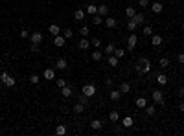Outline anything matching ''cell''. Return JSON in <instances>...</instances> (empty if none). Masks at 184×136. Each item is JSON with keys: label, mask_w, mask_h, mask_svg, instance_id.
<instances>
[{"label": "cell", "mask_w": 184, "mask_h": 136, "mask_svg": "<svg viewBox=\"0 0 184 136\" xmlns=\"http://www.w3.org/2000/svg\"><path fill=\"white\" fill-rule=\"evenodd\" d=\"M135 70L138 74H147V72H151V61H149L147 57H140L136 61L135 64Z\"/></svg>", "instance_id": "cell-1"}, {"label": "cell", "mask_w": 184, "mask_h": 136, "mask_svg": "<svg viewBox=\"0 0 184 136\" xmlns=\"http://www.w3.org/2000/svg\"><path fill=\"white\" fill-rule=\"evenodd\" d=\"M0 81H2V85H4V87H8V88H13L15 85H17L15 77H13V75H9L8 72H2V74H0Z\"/></svg>", "instance_id": "cell-2"}, {"label": "cell", "mask_w": 184, "mask_h": 136, "mask_svg": "<svg viewBox=\"0 0 184 136\" xmlns=\"http://www.w3.org/2000/svg\"><path fill=\"white\" fill-rule=\"evenodd\" d=\"M83 94H85V96H88V98H92V96L96 94V85L87 83L85 87H83Z\"/></svg>", "instance_id": "cell-3"}, {"label": "cell", "mask_w": 184, "mask_h": 136, "mask_svg": "<svg viewBox=\"0 0 184 136\" xmlns=\"http://www.w3.org/2000/svg\"><path fill=\"white\" fill-rule=\"evenodd\" d=\"M136 42H138V37H136V35H135V33L129 35V37H127V50H135V48H136Z\"/></svg>", "instance_id": "cell-4"}, {"label": "cell", "mask_w": 184, "mask_h": 136, "mask_svg": "<svg viewBox=\"0 0 184 136\" xmlns=\"http://www.w3.org/2000/svg\"><path fill=\"white\" fill-rule=\"evenodd\" d=\"M151 98H153V101L158 103V105H162V103H164V96H162L160 90H153V92H151Z\"/></svg>", "instance_id": "cell-5"}, {"label": "cell", "mask_w": 184, "mask_h": 136, "mask_svg": "<svg viewBox=\"0 0 184 136\" xmlns=\"http://www.w3.org/2000/svg\"><path fill=\"white\" fill-rule=\"evenodd\" d=\"M53 44H55V46H57V48H63V46H64V44H66V39H64V37H63V35H61V33H59V35H55V37H53Z\"/></svg>", "instance_id": "cell-6"}, {"label": "cell", "mask_w": 184, "mask_h": 136, "mask_svg": "<svg viewBox=\"0 0 184 136\" xmlns=\"http://www.w3.org/2000/svg\"><path fill=\"white\" fill-rule=\"evenodd\" d=\"M42 77L48 79V81H50V79H55V70H53V68H46L42 72Z\"/></svg>", "instance_id": "cell-7"}, {"label": "cell", "mask_w": 184, "mask_h": 136, "mask_svg": "<svg viewBox=\"0 0 184 136\" xmlns=\"http://www.w3.org/2000/svg\"><path fill=\"white\" fill-rule=\"evenodd\" d=\"M77 48H79V50H88V48H90V41H88L87 37H83L81 41L77 42Z\"/></svg>", "instance_id": "cell-8"}, {"label": "cell", "mask_w": 184, "mask_h": 136, "mask_svg": "<svg viewBox=\"0 0 184 136\" xmlns=\"http://www.w3.org/2000/svg\"><path fill=\"white\" fill-rule=\"evenodd\" d=\"M29 37H31V42H35V44L42 42V33L41 31H33V35H29Z\"/></svg>", "instance_id": "cell-9"}, {"label": "cell", "mask_w": 184, "mask_h": 136, "mask_svg": "<svg viewBox=\"0 0 184 136\" xmlns=\"http://www.w3.org/2000/svg\"><path fill=\"white\" fill-rule=\"evenodd\" d=\"M162 9H164V6H162L160 2H153V4H151V11H153V13L158 15V13H162Z\"/></svg>", "instance_id": "cell-10"}, {"label": "cell", "mask_w": 184, "mask_h": 136, "mask_svg": "<svg viewBox=\"0 0 184 136\" xmlns=\"http://www.w3.org/2000/svg\"><path fill=\"white\" fill-rule=\"evenodd\" d=\"M133 123H135V122H133V118H131V116H125V118L122 120V125H123L125 129H131V127H133Z\"/></svg>", "instance_id": "cell-11"}, {"label": "cell", "mask_w": 184, "mask_h": 136, "mask_svg": "<svg viewBox=\"0 0 184 136\" xmlns=\"http://www.w3.org/2000/svg\"><path fill=\"white\" fill-rule=\"evenodd\" d=\"M162 41H164V39L160 37V35H151V44H153V46H160Z\"/></svg>", "instance_id": "cell-12"}, {"label": "cell", "mask_w": 184, "mask_h": 136, "mask_svg": "<svg viewBox=\"0 0 184 136\" xmlns=\"http://www.w3.org/2000/svg\"><path fill=\"white\" fill-rule=\"evenodd\" d=\"M109 96H111L112 101H118V99L122 98V92H120V88H118V90H111V92H109Z\"/></svg>", "instance_id": "cell-13"}, {"label": "cell", "mask_w": 184, "mask_h": 136, "mask_svg": "<svg viewBox=\"0 0 184 136\" xmlns=\"http://www.w3.org/2000/svg\"><path fill=\"white\" fill-rule=\"evenodd\" d=\"M48 31H50V35H53V37H55V35H59V33H61V28H59L57 24H52V26L48 28Z\"/></svg>", "instance_id": "cell-14"}, {"label": "cell", "mask_w": 184, "mask_h": 136, "mask_svg": "<svg viewBox=\"0 0 184 136\" xmlns=\"http://www.w3.org/2000/svg\"><path fill=\"white\" fill-rule=\"evenodd\" d=\"M66 66H68L66 59H57V63H55V68H57V70H64Z\"/></svg>", "instance_id": "cell-15"}, {"label": "cell", "mask_w": 184, "mask_h": 136, "mask_svg": "<svg viewBox=\"0 0 184 136\" xmlns=\"http://www.w3.org/2000/svg\"><path fill=\"white\" fill-rule=\"evenodd\" d=\"M90 127H92V131H99V129L103 127V122H101V120H92Z\"/></svg>", "instance_id": "cell-16"}, {"label": "cell", "mask_w": 184, "mask_h": 136, "mask_svg": "<svg viewBox=\"0 0 184 136\" xmlns=\"http://www.w3.org/2000/svg\"><path fill=\"white\" fill-rule=\"evenodd\" d=\"M109 120H111L112 123H116L118 120H120V112H118V110H111V114H109Z\"/></svg>", "instance_id": "cell-17"}, {"label": "cell", "mask_w": 184, "mask_h": 136, "mask_svg": "<svg viewBox=\"0 0 184 136\" xmlns=\"http://www.w3.org/2000/svg\"><path fill=\"white\" fill-rule=\"evenodd\" d=\"M157 83L160 85V87H164V85L168 83V77H166V74H158V75H157Z\"/></svg>", "instance_id": "cell-18"}, {"label": "cell", "mask_w": 184, "mask_h": 136, "mask_svg": "<svg viewBox=\"0 0 184 136\" xmlns=\"http://www.w3.org/2000/svg\"><path fill=\"white\" fill-rule=\"evenodd\" d=\"M61 94H63V98H70V96H72V87H68V85H66V87H63L61 88Z\"/></svg>", "instance_id": "cell-19"}, {"label": "cell", "mask_w": 184, "mask_h": 136, "mask_svg": "<svg viewBox=\"0 0 184 136\" xmlns=\"http://www.w3.org/2000/svg\"><path fill=\"white\" fill-rule=\"evenodd\" d=\"M74 18H76V21H83V18H85V11H83V9H76V11H74Z\"/></svg>", "instance_id": "cell-20"}, {"label": "cell", "mask_w": 184, "mask_h": 136, "mask_svg": "<svg viewBox=\"0 0 184 136\" xmlns=\"http://www.w3.org/2000/svg\"><path fill=\"white\" fill-rule=\"evenodd\" d=\"M55 134H57V136H63V134H66V125H64V123L57 125V129H55Z\"/></svg>", "instance_id": "cell-21"}, {"label": "cell", "mask_w": 184, "mask_h": 136, "mask_svg": "<svg viewBox=\"0 0 184 136\" xmlns=\"http://www.w3.org/2000/svg\"><path fill=\"white\" fill-rule=\"evenodd\" d=\"M85 13H88V15H96V13H98V6H94V4H88L87 9H85Z\"/></svg>", "instance_id": "cell-22"}, {"label": "cell", "mask_w": 184, "mask_h": 136, "mask_svg": "<svg viewBox=\"0 0 184 136\" xmlns=\"http://www.w3.org/2000/svg\"><path fill=\"white\" fill-rule=\"evenodd\" d=\"M129 90H131V85H129L127 81H123V83H120V92H122V94H127Z\"/></svg>", "instance_id": "cell-23"}, {"label": "cell", "mask_w": 184, "mask_h": 136, "mask_svg": "<svg viewBox=\"0 0 184 136\" xmlns=\"http://www.w3.org/2000/svg\"><path fill=\"white\" fill-rule=\"evenodd\" d=\"M118 61H120V59H118L116 55H109V59H107V63L111 64V66H118Z\"/></svg>", "instance_id": "cell-24"}, {"label": "cell", "mask_w": 184, "mask_h": 136, "mask_svg": "<svg viewBox=\"0 0 184 136\" xmlns=\"http://www.w3.org/2000/svg\"><path fill=\"white\" fill-rule=\"evenodd\" d=\"M107 13H109V6H98V15L107 17Z\"/></svg>", "instance_id": "cell-25"}, {"label": "cell", "mask_w": 184, "mask_h": 136, "mask_svg": "<svg viewBox=\"0 0 184 136\" xmlns=\"http://www.w3.org/2000/svg\"><path fill=\"white\" fill-rule=\"evenodd\" d=\"M101 57H103V53L101 52H99V50H94V52H92V61H101Z\"/></svg>", "instance_id": "cell-26"}, {"label": "cell", "mask_w": 184, "mask_h": 136, "mask_svg": "<svg viewBox=\"0 0 184 136\" xmlns=\"http://www.w3.org/2000/svg\"><path fill=\"white\" fill-rule=\"evenodd\" d=\"M105 26H107V28H114V26H116V18L107 17V18H105Z\"/></svg>", "instance_id": "cell-27"}, {"label": "cell", "mask_w": 184, "mask_h": 136, "mask_svg": "<svg viewBox=\"0 0 184 136\" xmlns=\"http://www.w3.org/2000/svg\"><path fill=\"white\" fill-rule=\"evenodd\" d=\"M146 105H147L146 98H136V107L138 109H146Z\"/></svg>", "instance_id": "cell-28"}, {"label": "cell", "mask_w": 184, "mask_h": 136, "mask_svg": "<svg viewBox=\"0 0 184 136\" xmlns=\"http://www.w3.org/2000/svg\"><path fill=\"white\" fill-rule=\"evenodd\" d=\"M158 66H160V68H168V66H170V59H168V57H162L160 61H158Z\"/></svg>", "instance_id": "cell-29"}, {"label": "cell", "mask_w": 184, "mask_h": 136, "mask_svg": "<svg viewBox=\"0 0 184 136\" xmlns=\"http://www.w3.org/2000/svg\"><path fill=\"white\" fill-rule=\"evenodd\" d=\"M133 18H135V21H136V24H144V22H146V17H144L142 13H136V15H135V17H133Z\"/></svg>", "instance_id": "cell-30"}, {"label": "cell", "mask_w": 184, "mask_h": 136, "mask_svg": "<svg viewBox=\"0 0 184 136\" xmlns=\"http://www.w3.org/2000/svg\"><path fill=\"white\" fill-rule=\"evenodd\" d=\"M83 110H85V105H83V103H79V101H77L76 105H74V112H77V114H79V112H83Z\"/></svg>", "instance_id": "cell-31"}, {"label": "cell", "mask_w": 184, "mask_h": 136, "mask_svg": "<svg viewBox=\"0 0 184 136\" xmlns=\"http://www.w3.org/2000/svg\"><path fill=\"white\" fill-rule=\"evenodd\" d=\"M63 37H64V39H66V41H68V39H72V37H74V31H72L70 28H66V29H64V31H63Z\"/></svg>", "instance_id": "cell-32"}, {"label": "cell", "mask_w": 184, "mask_h": 136, "mask_svg": "<svg viewBox=\"0 0 184 136\" xmlns=\"http://www.w3.org/2000/svg\"><path fill=\"white\" fill-rule=\"evenodd\" d=\"M125 15H127L129 18H133V17H135V15H136V9L133 8V6H131V8H127V9H125Z\"/></svg>", "instance_id": "cell-33"}, {"label": "cell", "mask_w": 184, "mask_h": 136, "mask_svg": "<svg viewBox=\"0 0 184 136\" xmlns=\"http://www.w3.org/2000/svg\"><path fill=\"white\" fill-rule=\"evenodd\" d=\"M155 105H146V114L147 116H153V114H155Z\"/></svg>", "instance_id": "cell-34"}, {"label": "cell", "mask_w": 184, "mask_h": 136, "mask_svg": "<svg viewBox=\"0 0 184 136\" xmlns=\"http://www.w3.org/2000/svg\"><path fill=\"white\" fill-rule=\"evenodd\" d=\"M114 50H116V48H114V44H112V42H109V44H107V48H105V53H107V55H112V53H114Z\"/></svg>", "instance_id": "cell-35"}, {"label": "cell", "mask_w": 184, "mask_h": 136, "mask_svg": "<svg viewBox=\"0 0 184 136\" xmlns=\"http://www.w3.org/2000/svg\"><path fill=\"white\" fill-rule=\"evenodd\" d=\"M136 26H138V24H136V21H135V18H131V21L127 22V28L131 29V31H135V29H136Z\"/></svg>", "instance_id": "cell-36"}, {"label": "cell", "mask_w": 184, "mask_h": 136, "mask_svg": "<svg viewBox=\"0 0 184 136\" xmlns=\"http://www.w3.org/2000/svg\"><path fill=\"white\" fill-rule=\"evenodd\" d=\"M92 22H94V24H96V26H98V24H101V22H103V18H101V15H98V13H96V15H94V17H92Z\"/></svg>", "instance_id": "cell-37"}, {"label": "cell", "mask_w": 184, "mask_h": 136, "mask_svg": "<svg viewBox=\"0 0 184 136\" xmlns=\"http://www.w3.org/2000/svg\"><path fill=\"white\" fill-rule=\"evenodd\" d=\"M79 103H83V105H88V96H85V94H79Z\"/></svg>", "instance_id": "cell-38"}, {"label": "cell", "mask_w": 184, "mask_h": 136, "mask_svg": "<svg viewBox=\"0 0 184 136\" xmlns=\"http://www.w3.org/2000/svg\"><path fill=\"white\" fill-rule=\"evenodd\" d=\"M88 33H90V29H88V26H83L81 29H79V35H81V37H87Z\"/></svg>", "instance_id": "cell-39"}, {"label": "cell", "mask_w": 184, "mask_h": 136, "mask_svg": "<svg viewBox=\"0 0 184 136\" xmlns=\"http://www.w3.org/2000/svg\"><path fill=\"white\" fill-rule=\"evenodd\" d=\"M114 55H116L118 59H122L123 55H125V50H122V48H118V50H114Z\"/></svg>", "instance_id": "cell-40"}, {"label": "cell", "mask_w": 184, "mask_h": 136, "mask_svg": "<svg viewBox=\"0 0 184 136\" xmlns=\"http://www.w3.org/2000/svg\"><path fill=\"white\" fill-rule=\"evenodd\" d=\"M39 81H41V77H39V75H37V74H33V75H31V77H29V83H31V85H37Z\"/></svg>", "instance_id": "cell-41"}, {"label": "cell", "mask_w": 184, "mask_h": 136, "mask_svg": "<svg viewBox=\"0 0 184 136\" xmlns=\"http://www.w3.org/2000/svg\"><path fill=\"white\" fill-rule=\"evenodd\" d=\"M99 44H101V41H99L98 37H94L92 41H90V46H94V48H99Z\"/></svg>", "instance_id": "cell-42"}, {"label": "cell", "mask_w": 184, "mask_h": 136, "mask_svg": "<svg viewBox=\"0 0 184 136\" xmlns=\"http://www.w3.org/2000/svg\"><path fill=\"white\" fill-rule=\"evenodd\" d=\"M144 35H153V28L151 26H144Z\"/></svg>", "instance_id": "cell-43"}, {"label": "cell", "mask_w": 184, "mask_h": 136, "mask_svg": "<svg viewBox=\"0 0 184 136\" xmlns=\"http://www.w3.org/2000/svg\"><path fill=\"white\" fill-rule=\"evenodd\" d=\"M55 85H57L59 88H63V87H66V81H64V79H57V81H55Z\"/></svg>", "instance_id": "cell-44"}, {"label": "cell", "mask_w": 184, "mask_h": 136, "mask_svg": "<svg viewBox=\"0 0 184 136\" xmlns=\"http://www.w3.org/2000/svg\"><path fill=\"white\" fill-rule=\"evenodd\" d=\"M138 6H140V8H147L149 6V0H138Z\"/></svg>", "instance_id": "cell-45"}, {"label": "cell", "mask_w": 184, "mask_h": 136, "mask_svg": "<svg viewBox=\"0 0 184 136\" xmlns=\"http://www.w3.org/2000/svg\"><path fill=\"white\" fill-rule=\"evenodd\" d=\"M21 37H22V39H26V37H29L28 29H22V31H21Z\"/></svg>", "instance_id": "cell-46"}, {"label": "cell", "mask_w": 184, "mask_h": 136, "mask_svg": "<svg viewBox=\"0 0 184 136\" xmlns=\"http://www.w3.org/2000/svg\"><path fill=\"white\" fill-rule=\"evenodd\" d=\"M31 52H39V44H35V42H31Z\"/></svg>", "instance_id": "cell-47"}, {"label": "cell", "mask_w": 184, "mask_h": 136, "mask_svg": "<svg viewBox=\"0 0 184 136\" xmlns=\"http://www.w3.org/2000/svg\"><path fill=\"white\" fill-rule=\"evenodd\" d=\"M177 59H179V63H182V64H184V53H179V55H177Z\"/></svg>", "instance_id": "cell-48"}, {"label": "cell", "mask_w": 184, "mask_h": 136, "mask_svg": "<svg viewBox=\"0 0 184 136\" xmlns=\"http://www.w3.org/2000/svg\"><path fill=\"white\" fill-rule=\"evenodd\" d=\"M105 85H107V87H111V85H112V79L107 77V79H105Z\"/></svg>", "instance_id": "cell-49"}, {"label": "cell", "mask_w": 184, "mask_h": 136, "mask_svg": "<svg viewBox=\"0 0 184 136\" xmlns=\"http://www.w3.org/2000/svg\"><path fill=\"white\" fill-rule=\"evenodd\" d=\"M179 96H184V87H181V88H179Z\"/></svg>", "instance_id": "cell-50"}, {"label": "cell", "mask_w": 184, "mask_h": 136, "mask_svg": "<svg viewBox=\"0 0 184 136\" xmlns=\"http://www.w3.org/2000/svg\"><path fill=\"white\" fill-rule=\"evenodd\" d=\"M179 109H181V112H184V103H181V105H179Z\"/></svg>", "instance_id": "cell-51"}, {"label": "cell", "mask_w": 184, "mask_h": 136, "mask_svg": "<svg viewBox=\"0 0 184 136\" xmlns=\"http://www.w3.org/2000/svg\"><path fill=\"white\" fill-rule=\"evenodd\" d=\"M182 31H184V24H182Z\"/></svg>", "instance_id": "cell-52"}]
</instances>
